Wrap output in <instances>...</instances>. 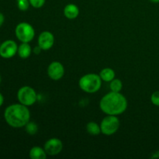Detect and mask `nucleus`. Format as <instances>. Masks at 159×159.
Here are the masks:
<instances>
[{"label":"nucleus","instance_id":"f257e3e1","mask_svg":"<svg viewBox=\"0 0 159 159\" xmlns=\"http://www.w3.org/2000/svg\"><path fill=\"white\" fill-rule=\"evenodd\" d=\"M4 119L6 124L10 127L21 128L30 122V112L26 106L21 103H14L6 108Z\"/></svg>","mask_w":159,"mask_h":159},{"label":"nucleus","instance_id":"f03ea898","mask_svg":"<svg viewBox=\"0 0 159 159\" xmlns=\"http://www.w3.org/2000/svg\"><path fill=\"white\" fill-rule=\"evenodd\" d=\"M101 110L107 115L122 114L127 108V100L120 93H110L106 94L99 102Z\"/></svg>","mask_w":159,"mask_h":159},{"label":"nucleus","instance_id":"7ed1b4c3","mask_svg":"<svg viewBox=\"0 0 159 159\" xmlns=\"http://www.w3.org/2000/svg\"><path fill=\"white\" fill-rule=\"evenodd\" d=\"M102 81L99 75L89 73L79 79V85L82 91L87 93H95L100 89Z\"/></svg>","mask_w":159,"mask_h":159},{"label":"nucleus","instance_id":"20e7f679","mask_svg":"<svg viewBox=\"0 0 159 159\" xmlns=\"http://www.w3.org/2000/svg\"><path fill=\"white\" fill-rule=\"evenodd\" d=\"M15 34L21 43H30L34 38L35 30L30 23L22 22L16 26Z\"/></svg>","mask_w":159,"mask_h":159},{"label":"nucleus","instance_id":"39448f33","mask_svg":"<svg viewBox=\"0 0 159 159\" xmlns=\"http://www.w3.org/2000/svg\"><path fill=\"white\" fill-rule=\"evenodd\" d=\"M17 99L19 102L26 107L33 106L37 99V94L30 86H23L17 92Z\"/></svg>","mask_w":159,"mask_h":159},{"label":"nucleus","instance_id":"423d86ee","mask_svg":"<svg viewBox=\"0 0 159 159\" xmlns=\"http://www.w3.org/2000/svg\"><path fill=\"white\" fill-rule=\"evenodd\" d=\"M120 127L119 118L114 115H107L102 119L100 124L101 133L110 136L116 133Z\"/></svg>","mask_w":159,"mask_h":159},{"label":"nucleus","instance_id":"0eeeda50","mask_svg":"<svg viewBox=\"0 0 159 159\" xmlns=\"http://www.w3.org/2000/svg\"><path fill=\"white\" fill-rule=\"evenodd\" d=\"M18 47L14 40H5L0 44V57L5 59L12 58L17 54Z\"/></svg>","mask_w":159,"mask_h":159},{"label":"nucleus","instance_id":"6e6552de","mask_svg":"<svg viewBox=\"0 0 159 159\" xmlns=\"http://www.w3.org/2000/svg\"><path fill=\"white\" fill-rule=\"evenodd\" d=\"M43 148L47 155L54 156L61 153L63 149V144H62V141L58 138H51L46 141Z\"/></svg>","mask_w":159,"mask_h":159},{"label":"nucleus","instance_id":"1a4fd4ad","mask_svg":"<svg viewBox=\"0 0 159 159\" xmlns=\"http://www.w3.org/2000/svg\"><path fill=\"white\" fill-rule=\"evenodd\" d=\"M48 75L52 80H60L65 75V68L59 61H53L48 68Z\"/></svg>","mask_w":159,"mask_h":159},{"label":"nucleus","instance_id":"9d476101","mask_svg":"<svg viewBox=\"0 0 159 159\" xmlns=\"http://www.w3.org/2000/svg\"><path fill=\"white\" fill-rule=\"evenodd\" d=\"M54 36L49 31H43L38 37V46L43 51L50 50L54 44Z\"/></svg>","mask_w":159,"mask_h":159},{"label":"nucleus","instance_id":"9b49d317","mask_svg":"<svg viewBox=\"0 0 159 159\" xmlns=\"http://www.w3.org/2000/svg\"><path fill=\"white\" fill-rule=\"evenodd\" d=\"M64 14L66 18L69 20H74L79 16V9L76 5L70 3L67 5L64 9Z\"/></svg>","mask_w":159,"mask_h":159},{"label":"nucleus","instance_id":"f8f14e48","mask_svg":"<svg viewBox=\"0 0 159 159\" xmlns=\"http://www.w3.org/2000/svg\"><path fill=\"white\" fill-rule=\"evenodd\" d=\"M30 158L31 159H46L47 155L44 148L39 147V146H34L30 151Z\"/></svg>","mask_w":159,"mask_h":159},{"label":"nucleus","instance_id":"ddd939ff","mask_svg":"<svg viewBox=\"0 0 159 159\" xmlns=\"http://www.w3.org/2000/svg\"><path fill=\"white\" fill-rule=\"evenodd\" d=\"M31 53H32V48H31L29 43H22L18 47L17 54H18L19 57H21V58H28L30 56Z\"/></svg>","mask_w":159,"mask_h":159},{"label":"nucleus","instance_id":"4468645a","mask_svg":"<svg viewBox=\"0 0 159 159\" xmlns=\"http://www.w3.org/2000/svg\"><path fill=\"white\" fill-rule=\"evenodd\" d=\"M99 76H100L101 79L104 82H110L113 79H115L116 74H115V71L112 68H103L99 72Z\"/></svg>","mask_w":159,"mask_h":159},{"label":"nucleus","instance_id":"2eb2a0df","mask_svg":"<svg viewBox=\"0 0 159 159\" xmlns=\"http://www.w3.org/2000/svg\"><path fill=\"white\" fill-rule=\"evenodd\" d=\"M86 130L90 135L97 136V135H99V134L101 133L100 125H99V124L96 122L90 121V122H89L88 124H87Z\"/></svg>","mask_w":159,"mask_h":159},{"label":"nucleus","instance_id":"dca6fc26","mask_svg":"<svg viewBox=\"0 0 159 159\" xmlns=\"http://www.w3.org/2000/svg\"><path fill=\"white\" fill-rule=\"evenodd\" d=\"M110 88L112 92L115 93H120V91L123 89V83L121 80L118 79H114L110 82Z\"/></svg>","mask_w":159,"mask_h":159},{"label":"nucleus","instance_id":"f3484780","mask_svg":"<svg viewBox=\"0 0 159 159\" xmlns=\"http://www.w3.org/2000/svg\"><path fill=\"white\" fill-rule=\"evenodd\" d=\"M17 7L20 11H26L29 9L30 3L29 0H16Z\"/></svg>","mask_w":159,"mask_h":159},{"label":"nucleus","instance_id":"a211bd4d","mask_svg":"<svg viewBox=\"0 0 159 159\" xmlns=\"http://www.w3.org/2000/svg\"><path fill=\"white\" fill-rule=\"evenodd\" d=\"M26 131L30 135L35 134L37 132V125L34 122H29L26 126Z\"/></svg>","mask_w":159,"mask_h":159},{"label":"nucleus","instance_id":"6ab92c4d","mask_svg":"<svg viewBox=\"0 0 159 159\" xmlns=\"http://www.w3.org/2000/svg\"><path fill=\"white\" fill-rule=\"evenodd\" d=\"M29 1L31 6L36 8V9H39L44 5L46 0H29Z\"/></svg>","mask_w":159,"mask_h":159},{"label":"nucleus","instance_id":"aec40b11","mask_svg":"<svg viewBox=\"0 0 159 159\" xmlns=\"http://www.w3.org/2000/svg\"><path fill=\"white\" fill-rule=\"evenodd\" d=\"M151 101L154 105L159 107V90L152 93V96H151Z\"/></svg>","mask_w":159,"mask_h":159},{"label":"nucleus","instance_id":"412c9836","mask_svg":"<svg viewBox=\"0 0 159 159\" xmlns=\"http://www.w3.org/2000/svg\"><path fill=\"white\" fill-rule=\"evenodd\" d=\"M4 22H5V16H4V15H3V13L0 12V27H1V26H2L3 23H4Z\"/></svg>","mask_w":159,"mask_h":159},{"label":"nucleus","instance_id":"4be33fe9","mask_svg":"<svg viewBox=\"0 0 159 159\" xmlns=\"http://www.w3.org/2000/svg\"><path fill=\"white\" fill-rule=\"evenodd\" d=\"M41 51H42V49L39 46L38 47H35V48H34V52L36 54H39Z\"/></svg>","mask_w":159,"mask_h":159},{"label":"nucleus","instance_id":"5701e85b","mask_svg":"<svg viewBox=\"0 0 159 159\" xmlns=\"http://www.w3.org/2000/svg\"><path fill=\"white\" fill-rule=\"evenodd\" d=\"M3 103H4V96L0 93V107L3 105Z\"/></svg>","mask_w":159,"mask_h":159},{"label":"nucleus","instance_id":"b1692460","mask_svg":"<svg viewBox=\"0 0 159 159\" xmlns=\"http://www.w3.org/2000/svg\"><path fill=\"white\" fill-rule=\"evenodd\" d=\"M152 2H154V3H158L159 2V0H150Z\"/></svg>","mask_w":159,"mask_h":159},{"label":"nucleus","instance_id":"393cba45","mask_svg":"<svg viewBox=\"0 0 159 159\" xmlns=\"http://www.w3.org/2000/svg\"><path fill=\"white\" fill-rule=\"evenodd\" d=\"M1 82H2V77L1 75H0V84H1Z\"/></svg>","mask_w":159,"mask_h":159},{"label":"nucleus","instance_id":"a878e982","mask_svg":"<svg viewBox=\"0 0 159 159\" xmlns=\"http://www.w3.org/2000/svg\"><path fill=\"white\" fill-rule=\"evenodd\" d=\"M0 44H1V42H0Z\"/></svg>","mask_w":159,"mask_h":159}]
</instances>
